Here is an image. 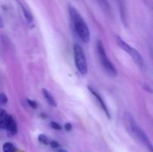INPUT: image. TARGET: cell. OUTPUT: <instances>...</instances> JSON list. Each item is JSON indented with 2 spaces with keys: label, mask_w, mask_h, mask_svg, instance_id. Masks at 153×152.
Returning a JSON list of instances; mask_svg holds the SVG:
<instances>
[{
  "label": "cell",
  "mask_w": 153,
  "mask_h": 152,
  "mask_svg": "<svg viewBox=\"0 0 153 152\" xmlns=\"http://www.w3.org/2000/svg\"><path fill=\"white\" fill-rule=\"evenodd\" d=\"M97 1L104 11L107 12V13H110L111 7L107 0H97Z\"/></svg>",
  "instance_id": "30bf717a"
},
{
  "label": "cell",
  "mask_w": 153,
  "mask_h": 152,
  "mask_svg": "<svg viewBox=\"0 0 153 152\" xmlns=\"http://www.w3.org/2000/svg\"><path fill=\"white\" fill-rule=\"evenodd\" d=\"M69 13L77 35L84 43H88L90 41V31L85 19L73 6H69Z\"/></svg>",
  "instance_id": "6da1fadb"
},
{
  "label": "cell",
  "mask_w": 153,
  "mask_h": 152,
  "mask_svg": "<svg viewBox=\"0 0 153 152\" xmlns=\"http://www.w3.org/2000/svg\"><path fill=\"white\" fill-rule=\"evenodd\" d=\"M88 90H89L90 92L92 93V95H94V96L95 97L96 99L97 100L98 103L100 104V107H102V109L103 110V111L105 112V115L107 116V117L108 118V119H110L111 116H110V113H109V110H108V109L107 105H106V104L105 103L104 100H103L102 98L101 97V95H100V94H99L98 92L95 90V89H94L92 87H91V86H88Z\"/></svg>",
  "instance_id": "8992f818"
},
{
  "label": "cell",
  "mask_w": 153,
  "mask_h": 152,
  "mask_svg": "<svg viewBox=\"0 0 153 152\" xmlns=\"http://www.w3.org/2000/svg\"><path fill=\"white\" fill-rule=\"evenodd\" d=\"M64 128H65V129L67 130V131H70L72 130V125L70 123H67L65 125V126H64Z\"/></svg>",
  "instance_id": "ac0fdd59"
},
{
  "label": "cell",
  "mask_w": 153,
  "mask_h": 152,
  "mask_svg": "<svg viewBox=\"0 0 153 152\" xmlns=\"http://www.w3.org/2000/svg\"><path fill=\"white\" fill-rule=\"evenodd\" d=\"M3 152H16V148L12 143L5 142L2 146Z\"/></svg>",
  "instance_id": "8fae6325"
},
{
  "label": "cell",
  "mask_w": 153,
  "mask_h": 152,
  "mask_svg": "<svg viewBox=\"0 0 153 152\" xmlns=\"http://www.w3.org/2000/svg\"><path fill=\"white\" fill-rule=\"evenodd\" d=\"M7 102V97L5 94L0 93V104H5Z\"/></svg>",
  "instance_id": "5bb4252c"
},
{
  "label": "cell",
  "mask_w": 153,
  "mask_h": 152,
  "mask_svg": "<svg viewBox=\"0 0 153 152\" xmlns=\"http://www.w3.org/2000/svg\"><path fill=\"white\" fill-rule=\"evenodd\" d=\"M116 42L117 46H119L120 49H122L123 50L125 51L127 54H128V55L132 58V59L134 60V62H135L139 66H143V58H142L140 54L139 53L136 49H134V48H132L131 46H129L128 43H126V42L120 37H116Z\"/></svg>",
  "instance_id": "5b68a950"
},
{
  "label": "cell",
  "mask_w": 153,
  "mask_h": 152,
  "mask_svg": "<svg viewBox=\"0 0 153 152\" xmlns=\"http://www.w3.org/2000/svg\"><path fill=\"white\" fill-rule=\"evenodd\" d=\"M50 125H51V127H52V128H54V129H55V130H61V125H60L58 123H57V122H51Z\"/></svg>",
  "instance_id": "9a60e30c"
},
{
  "label": "cell",
  "mask_w": 153,
  "mask_h": 152,
  "mask_svg": "<svg viewBox=\"0 0 153 152\" xmlns=\"http://www.w3.org/2000/svg\"><path fill=\"white\" fill-rule=\"evenodd\" d=\"M27 101H28V104H29V106L31 107H32V108H34V109L37 108V103H36L34 101L28 99V100H27Z\"/></svg>",
  "instance_id": "2e32d148"
},
{
  "label": "cell",
  "mask_w": 153,
  "mask_h": 152,
  "mask_svg": "<svg viewBox=\"0 0 153 152\" xmlns=\"http://www.w3.org/2000/svg\"><path fill=\"white\" fill-rule=\"evenodd\" d=\"M73 51H74V59L76 68L79 70L80 74L85 75L88 72V64L83 49L79 44L76 43L73 47Z\"/></svg>",
  "instance_id": "277c9868"
},
{
  "label": "cell",
  "mask_w": 153,
  "mask_h": 152,
  "mask_svg": "<svg viewBox=\"0 0 153 152\" xmlns=\"http://www.w3.org/2000/svg\"><path fill=\"white\" fill-rule=\"evenodd\" d=\"M42 92H43V96H44L45 99H46V101L49 103V105L52 106V107H56L57 103L56 101H55V98L52 95V94L46 89H42Z\"/></svg>",
  "instance_id": "ba28073f"
},
{
  "label": "cell",
  "mask_w": 153,
  "mask_h": 152,
  "mask_svg": "<svg viewBox=\"0 0 153 152\" xmlns=\"http://www.w3.org/2000/svg\"><path fill=\"white\" fill-rule=\"evenodd\" d=\"M20 4L21 7H22V13H23L24 16H25V19H26V21L28 22V23H31L33 20V18H32V16H31V13H29V11H28V10H27V9L25 8V7H24L22 4Z\"/></svg>",
  "instance_id": "7c38bea8"
},
{
  "label": "cell",
  "mask_w": 153,
  "mask_h": 152,
  "mask_svg": "<svg viewBox=\"0 0 153 152\" xmlns=\"http://www.w3.org/2000/svg\"><path fill=\"white\" fill-rule=\"evenodd\" d=\"M55 152H68V151H67V150H64V149H62L61 148H59L55 150Z\"/></svg>",
  "instance_id": "d6986e66"
},
{
  "label": "cell",
  "mask_w": 153,
  "mask_h": 152,
  "mask_svg": "<svg viewBox=\"0 0 153 152\" xmlns=\"http://www.w3.org/2000/svg\"><path fill=\"white\" fill-rule=\"evenodd\" d=\"M50 145H51V146H52V148L55 149V150H56V149H58V148H60L59 143L57 142L56 141L50 142Z\"/></svg>",
  "instance_id": "e0dca14e"
},
{
  "label": "cell",
  "mask_w": 153,
  "mask_h": 152,
  "mask_svg": "<svg viewBox=\"0 0 153 152\" xmlns=\"http://www.w3.org/2000/svg\"><path fill=\"white\" fill-rule=\"evenodd\" d=\"M8 114L7 113L5 110L0 108V128L6 129V122Z\"/></svg>",
  "instance_id": "9c48e42d"
},
{
  "label": "cell",
  "mask_w": 153,
  "mask_h": 152,
  "mask_svg": "<svg viewBox=\"0 0 153 152\" xmlns=\"http://www.w3.org/2000/svg\"><path fill=\"white\" fill-rule=\"evenodd\" d=\"M97 51L100 63L106 72L111 76H116L117 75L116 68L114 64L111 62L108 55H106L105 49L102 43L100 40H98L97 43Z\"/></svg>",
  "instance_id": "3957f363"
},
{
  "label": "cell",
  "mask_w": 153,
  "mask_h": 152,
  "mask_svg": "<svg viewBox=\"0 0 153 152\" xmlns=\"http://www.w3.org/2000/svg\"><path fill=\"white\" fill-rule=\"evenodd\" d=\"M6 129L11 135H15L17 133V126H16V122L13 117L9 114L7 116V122H6Z\"/></svg>",
  "instance_id": "52a82bcc"
},
{
  "label": "cell",
  "mask_w": 153,
  "mask_h": 152,
  "mask_svg": "<svg viewBox=\"0 0 153 152\" xmlns=\"http://www.w3.org/2000/svg\"><path fill=\"white\" fill-rule=\"evenodd\" d=\"M38 140L40 142L43 143V144L44 145H49L50 144V142H49V139H48V137H46V135H44V134H40L38 137Z\"/></svg>",
  "instance_id": "4fadbf2b"
},
{
  "label": "cell",
  "mask_w": 153,
  "mask_h": 152,
  "mask_svg": "<svg viewBox=\"0 0 153 152\" xmlns=\"http://www.w3.org/2000/svg\"><path fill=\"white\" fill-rule=\"evenodd\" d=\"M126 118L127 122H128V125L130 127V129L132 131L133 134L138 138L139 140H140L146 146L149 152H153V145L152 142H150L149 139L148 138L146 134L144 133V131L137 125V124L136 123L131 115L130 113H127L126 114Z\"/></svg>",
  "instance_id": "7a4b0ae2"
}]
</instances>
